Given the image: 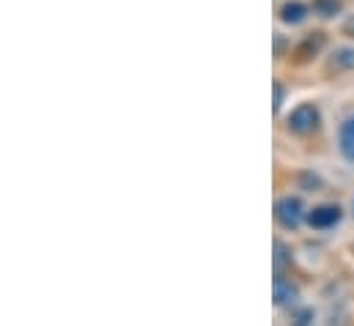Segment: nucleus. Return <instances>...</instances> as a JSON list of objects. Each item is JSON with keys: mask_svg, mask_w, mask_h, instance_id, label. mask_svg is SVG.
<instances>
[{"mask_svg": "<svg viewBox=\"0 0 354 326\" xmlns=\"http://www.w3.org/2000/svg\"><path fill=\"white\" fill-rule=\"evenodd\" d=\"M319 121H322L319 107L308 102V104H299V107L291 110L286 126H288V132H294V135H310V132L319 129Z\"/></svg>", "mask_w": 354, "mask_h": 326, "instance_id": "1", "label": "nucleus"}, {"mask_svg": "<svg viewBox=\"0 0 354 326\" xmlns=\"http://www.w3.org/2000/svg\"><path fill=\"white\" fill-rule=\"evenodd\" d=\"M274 217H277L280 228L294 231V228H299V222H302L308 214H305V209H302V200L288 195V198L277 200V206H274Z\"/></svg>", "mask_w": 354, "mask_h": 326, "instance_id": "2", "label": "nucleus"}, {"mask_svg": "<svg viewBox=\"0 0 354 326\" xmlns=\"http://www.w3.org/2000/svg\"><path fill=\"white\" fill-rule=\"evenodd\" d=\"M341 217H344V211H341V206H316L313 211H308V225L310 228H316V231H327V228H335L338 222H341Z\"/></svg>", "mask_w": 354, "mask_h": 326, "instance_id": "3", "label": "nucleus"}, {"mask_svg": "<svg viewBox=\"0 0 354 326\" xmlns=\"http://www.w3.org/2000/svg\"><path fill=\"white\" fill-rule=\"evenodd\" d=\"M310 14H313V8H310L308 3H302V0H286V3H280V8H277V19H280L283 25H302Z\"/></svg>", "mask_w": 354, "mask_h": 326, "instance_id": "4", "label": "nucleus"}, {"mask_svg": "<svg viewBox=\"0 0 354 326\" xmlns=\"http://www.w3.org/2000/svg\"><path fill=\"white\" fill-rule=\"evenodd\" d=\"M338 146H341V154L349 162H354V115H349L341 124V129H338Z\"/></svg>", "mask_w": 354, "mask_h": 326, "instance_id": "5", "label": "nucleus"}, {"mask_svg": "<svg viewBox=\"0 0 354 326\" xmlns=\"http://www.w3.org/2000/svg\"><path fill=\"white\" fill-rule=\"evenodd\" d=\"M297 296V288L291 285V282H286L283 277H277L274 280V302L277 305H286V302H291Z\"/></svg>", "mask_w": 354, "mask_h": 326, "instance_id": "6", "label": "nucleus"}, {"mask_svg": "<svg viewBox=\"0 0 354 326\" xmlns=\"http://www.w3.org/2000/svg\"><path fill=\"white\" fill-rule=\"evenodd\" d=\"M310 8H313V14H319V17H338L341 0H313Z\"/></svg>", "mask_w": 354, "mask_h": 326, "instance_id": "7", "label": "nucleus"}, {"mask_svg": "<svg viewBox=\"0 0 354 326\" xmlns=\"http://www.w3.org/2000/svg\"><path fill=\"white\" fill-rule=\"evenodd\" d=\"M333 64H335L338 69H354V47L338 50V52L333 55Z\"/></svg>", "mask_w": 354, "mask_h": 326, "instance_id": "8", "label": "nucleus"}, {"mask_svg": "<svg viewBox=\"0 0 354 326\" xmlns=\"http://www.w3.org/2000/svg\"><path fill=\"white\" fill-rule=\"evenodd\" d=\"M280 104H283V88L274 85V110H280Z\"/></svg>", "mask_w": 354, "mask_h": 326, "instance_id": "9", "label": "nucleus"}]
</instances>
